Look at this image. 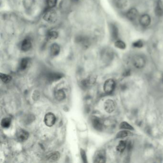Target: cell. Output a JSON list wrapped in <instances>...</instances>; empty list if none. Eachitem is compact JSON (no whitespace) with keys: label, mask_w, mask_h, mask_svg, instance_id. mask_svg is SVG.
<instances>
[{"label":"cell","mask_w":163,"mask_h":163,"mask_svg":"<svg viewBox=\"0 0 163 163\" xmlns=\"http://www.w3.org/2000/svg\"><path fill=\"white\" fill-rule=\"evenodd\" d=\"M34 3V0H24L23 4L24 7L27 9H29L32 7Z\"/></svg>","instance_id":"83f0119b"},{"label":"cell","mask_w":163,"mask_h":163,"mask_svg":"<svg viewBox=\"0 0 163 163\" xmlns=\"http://www.w3.org/2000/svg\"><path fill=\"white\" fill-rule=\"evenodd\" d=\"M139 24L144 28L147 27L151 23V17L147 14H144L141 15L139 19Z\"/></svg>","instance_id":"52a82bcc"},{"label":"cell","mask_w":163,"mask_h":163,"mask_svg":"<svg viewBox=\"0 0 163 163\" xmlns=\"http://www.w3.org/2000/svg\"><path fill=\"white\" fill-rule=\"evenodd\" d=\"M132 133L131 131H129V130H124L121 131L118 133L116 134V137L117 138H123L129 136L130 135H132Z\"/></svg>","instance_id":"d6986e66"},{"label":"cell","mask_w":163,"mask_h":163,"mask_svg":"<svg viewBox=\"0 0 163 163\" xmlns=\"http://www.w3.org/2000/svg\"><path fill=\"white\" fill-rule=\"evenodd\" d=\"M115 81L111 78L108 79L105 81L104 84V91L107 94L111 93L115 89Z\"/></svg>","instance_id":"3957f363"},{"label":"cell","mask_w":163,"mask_h":163,"mask_svg":"<svg viewBox=\"0 0 163 163\" xmlns=\"http://www.w3.org/2000/svg\"><path fill=\"white\" fill-rule=\"evenodd\" d=\"M55 97L58 101H62L66 98V94L63 90L60 89L55 92Z\"/></svg>","instance_id":"2e32d148"},{"label":"cell","mask_w":163,"mask_h":163,"mask_svg":"<svg viewBox=\"0 0 163 163\" xmlns=\"http://www.w3.org/2000/svg\"><path fill=\"white\" fill-rule=\"evenodd\" d=\"M114 45L117 48H119L120 50H124L126 47V45L125 42L120 39H118L115 41Z\"/></svg>","instance_id":"7402d4cb"},{"label":"cell","mask_w":163,"mask_h":163,"mask_svg":"<svg viewBox=\"0 0 163 163\" xmlns=\"http://www.w3.org/2000/svg\"><path fill=\"white\" fill-rule=\"evenodd\" d=\"M62 77V75L60 73H50L48 75V80L50 81H56L58 80H60Z\"/></svg>","instance_id":"44dd1931"},{"label":"cell","mask_w":163,"mask_h":163,"mask_svg":"<svg viewBox=\"0 0 163 163\" xmlns=\"http://www.w3.org/2000/svg\"><path fill=\"white\" fill-rule=\"evenodd\" d=\"M50 54L51 56L55 57L59 54L60 51V47L57 44L54 43L51 46L50 48Z\"/></svg>","instance_id":"5bb4252c"},{"label":"cell","mask_w":163,"mask_h":163,"mask_svg":"<svg viewBox=\"0 0 163 163\" xmlns=\"http://www.w3.org/2000/svg\"><path fill=\"white\" fill-rule=\"evenodd\" d=\"M154 14L158 17H160L163 15V5L161 0H157L156 2V6L154 8Z\"/></svg>","instance_id":"4fadbf2b"},{"label":"cell","mask_w":163,"mask_h":163,"mask_svg":"<svg viewBox=\"0 0 163 163\" xmlns=\"http://www.w3.org/2000/svg\"><path fill=\"white\" fill-rule=\"evenodd\" d=\"M29 136V133L23 129H20L17 132V138L19 142H24L28 139Z\"/></svg>","instance_id":"30bf717a"},{"label":"cell","mask_w":163,"mask_h":163,"mask_svg":"<svg viewBox=\"0 0 163 163\" xmlns=\"http://www.w3.org/2000/svg\"><path fill=\"white\" fill-rule=\"evenodd\" d=\"M80 154H81V158L83 161V162L84 163H87V160L86 153H85V151L82 149H81V151H80Z\"/></svg>","instance_id":"f546056e"},{"label":"cell","mask_w":163,"mask_h":163,"mask_svg":"<svg viewBox=\"0 0 163 163\" xmlns=\"http://www.w3.org/2000/svg\"><path fill=\"white\" fill-rule=\"evenodd\" d=\"M116 108V104L113 100L109 99L104 103V109L107 113H113Z\"/></svg>","instance_id":"9c48e42d"},{"label":"cell","mask_w":163,"mask_h":163,"mask_svg":"<svg viewBox=\"0 0 163 163\" xmlns=\"http://www.w3.org/2000/svg\"><path fill=\"white\" fill-rule=\"evenodd\" d=\"M127 146L126 142L124 141H121L119 143V144L117 146L116 150L119 153H123Z\"/></svg>","instance_id":"ffe728a7"},{"label":"cell","mask_w":163,"mask_h":163,"mask_svg":"<svg viewBox=\"0 0 163 163\" xmlns=\"http://www.w3.org/2000/svg\"><path fill=\"white\" fill-rule=\"evenodd\" d=\"M110 36L111 40L115 41L119 39V30L117 25L114 23H111L109 25Z\"/></svg>","instance_id":"277c9868"},{"label":"cell","mask_w":163,"mask_h":163,"mask_svg":"<svg viewBox=\"0 0 163 163\" xmlns=\"http://www.w3.org/2000/svg\"><path fill=\"white\" fill-rule=\"evenodd\" d=\"M57 0H47V4L49 8H53L56 6Z\"/></svg>","instance_id":"f1b7e54d"},{"label":"cell","mask_w":163,"mask_h":163,"mask_svg":"<svg viewBox=\"0 0 163 163\" xmlns=\"http://www.w3.org/2000/svg\"><path fill=\"white\" fill-rule=\"evenodd\" d=\"M120 129L126 130H134V128L126 121H123L121 123L119 126Z\"/></svg>","instance_id":"603a6c76"},{"label":"cell","mask_w":163,"mask_h":163,"mask_svg":"<svg viewBox=\"0 0 163 163\" xmlns=\"http://www.w3.org/2000/svg\"><path fill=\"white\" fill-rule=\"evenodd\" d=\"M139 16V11L135 8H131L125 14V17L128 20L133 22L136 20Z\"/></svg>","instance_id":"5b68a950"},{"label":"cell","mask_w":163,"mask_h":163,"mask_svg":"<svg viewBox=\"0 0 163 163\" xmlns=\"http://www.w3.org/2000/svg\"><path fill=\"white\" fill-rule=\"evenodd\" d=\"M47 37L50 40H54L58 37V34L56 31H50L47 34Z\"/></svg>","instance_id":"484cf974"},{"label":"cell","mask_w":163,"mask_h":163,"mask_svg":"<svg viewBox=\"0 0 163 163\" xmlns=\"http://www.w3.org/2000/svg\"><path fill=\"white\" fill-rule=\"evenodd\" d=\"M43 18L48 23H55L57 19V14L56 11L50 8L45 13Z\"/></svg>","instance_id":"7a4b0ae2"},{"label":"cell","mask_w":163,"mask_h":163,"mask_svg":"<svg viewBox=\"0 0 163 163\" xmlns=\"http://www.w3.org/2000/svg\"><path fill=\"white\" fill-rule=\"evenodd\" d=\"M0 78L1 81L4 83H8L11 80V77L10 75L5 74H0Z\"/></svg>","instance_id":"d4e9b609"},{"label":"cell","mask_w":163,"mask_h":163,"mask_svg":"<svg viewBox=\"0 0 163 163\" xmlns=\"http://www.w3.org/2000/svg\"></svg>","instance_id":"1f68e13d"},{"label":"cell","mask_w":163,"mask_h":163,"mask_svg":"<svg viewBox=\"0 0 163 163\" xmlns=\"http://www.w3.org/2000/svg\"><path fill=\"white\" fill-rule=\"evenodd\" d=\"M72 1L73 2H77V1H78L79 0H72Z\"/></svg>","instance_id":"4dcf8cb0"},{"label":"cell","mask_w":163,"mask_h":163,"mask_svg":"<svg viewBox=\"0 0 163 163\" xmlns=\"http://www.w3.org/2000/svg\"><path fill=\"white\" fill-rule=\"evenodd\" d=\"M60 157V154L57 151H55L48 154L47 156V159L50 162H56L58 160Z\"/></svg>","instance_id":"9a60e30c"},{"label":"cell","mask_w":163,"mask_h":163,"mask_svg":"<svg viewBox=\"0 0 163 163\" xmlns=\"http://www.w3.org/2000/svg\"><path fill=\"white\" fill-rule=\"evenodd\" d=\"M11 124V119L9 118H4L2 119L1 123V126L4 129L8 128L10 126Z\"/></svg>","instance_id":"ac0fdd59"},{"label":"cell","mask_w":163,"mask_h":163,"mask_svg":"<svg viewBox=\"0 0 163 163\" xmlns=\"http://www.w3.org/2000/svg\"><path fill=\"white\" fill-rule=\"evenodd\" d=\"M128 4V0H117L116 6L119 9H124L126 7Z\"/></svg>","instance_id":"cb8c5ba5"},{"label":"cell","mask_w":163,"mask_h":163,"mask_svg":"<svg viewBox=\"0 0 163 163\" xmlns=\"http://www.w3.org/2000/svg\"><path fill=\"white\" fill-rule=\"evenodd\" d=\"M29 60L30 59L28 57H25L22 59L19 64V69L21 70H25L28 67Z\"/></svg>","instance_id":"e0dca14e"},{"label":"cell","mask_w":163,"mask_h":163,"mask_svg":"<svg viewBox=\"0 0 163 163\" xmlns=\"http://www.w3.org/2000/svg\"><path fill=\"white\" fill-rule=\"evenodd\" d=\"M132 45L135 48H142L144 46V42L142 39H139L133 42Z\"/></svg>","instance_id":"4316f807"},{"label":"cell","mask_w":163,"mask_h":163,"mask_svg":"<svg viewBox=\"0 0 163 163\" xmlns=\"http://www.w3.org/2000/svg\"><path fill=\"white\" fill-rule=\"evenodd\" d=\"M106 153L103 150H100L95 153L93 157L94 163H103L106 162Z\"/></svg>","instance_id":"8992f818"},{"label":"cell","mask_w":163,"mask_h":163,"mask_svg":"<svg viewBox=\"0 0 163 163\" xmlns=\"http://www.w3.org/2000/svg\"><path fill=\"white\" fill-rule=\"evenodd\" d=\"M132 63L136 68L138 69L144 67L146 64V59L142 55H135L132 59Z\"/></svg>","instance_id":"6da1fadb"},{"label":"cell","mask_w":163,"mask_h":163,"mask_svg":"<svg viewBox=\"0 0 163 163\" xmlns=\"http://www.w3.org/2000/svg\"><path fill=\"white\" fill-rule=\"evenodd\" d=\"M32 41L30 38H26L22 41L21 46V48L22 50L24 52H27L30 50L32 48Z\"/></svg>","instance_id":"7c38bea8"},{"label":"cell","mask_w":163,"mask_h":163,"mask_svg":"<svg viewBox=\"0 0 163 163\" xmlns=\"http://www.w3.org/2000/svg\"><path fill=\"white\" fill-rule=\"evenodd\" d=\"M92 126L96 130L101 131L103 128V123L101 119L97 117H93L91 120Z\"/></svg>","instance_id":"8fae6325"},{"label":"cell","mask_w":163,"mask_h":163,"mask_svg":"<svg viewBox=\"0 0 163 163\" xmlns=\"http://www.w3.org/2000/svg\"><path fill=\"white\" fill-rule=\"evenodd\" d=\"M56 117L54 114L48 113L46 114L44 117L45 124L47 126L51 127L56 123Z\"/></svg>","instance_id":"ba28073f"}]
</instances>
